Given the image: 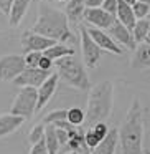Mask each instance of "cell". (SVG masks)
Returning <instances> with one entry per match:
<instances>
[{"label":"cell","mask_w":150,"mask_h":154,"mask_svg":"<svg viewBox=\"0 0 150 154\" xmlns=\"http://www.w3.org/2000/svg\"><path fill=\"white\" fill-rule=\"evenodd\" d=\"M54 43H56V40L48 38V37L40 35V33H35V32H25L22 35V48H23V53H30V51H46Z\"/></svg>","instance_id":"9"},{"label":"cell","mask_w":150,"mask_h":154,"mask_svg":"<svg viewBox=\"0 0 150 154\" xmlns=\"http://www.w3.org/2000/svg\"><path fill=\"white\" fill-rule=\"evenodd\" d=\"M68 149L73 151V152H76V154H91V149L86 144V139H84V131L78 129L73 136H69Z\"/></svg>","instance_id":"20"},{"label":"cell","mask_w":150,"mask_h":154,"mask_svg":"<svg viewBox=\"0 0 150 154\" xmlns=\"http://www.w3.org/2000/svg\"><path fill=\"white\" fill-rule=\"evenodd\" d=\"M117 146H119V129L110 128L109 134L104 137V141L93 151L94 154H116Z\"/></svg>","instance_id":"16"},{"label":"cell","mask_w":150,"mask_h":154,"mask_svg":"<svg viewBox=\"0 0 150 154\" xmlns=\"http://www.w3.org/2000/svg\"><path fill=\"white\" fill-rule=\"evenodd\" d=\"M56 2H66V0H56Z\"/></svg>","instance_id":"40"},{"label":"cell","mask_w":150,"mask_h":154,"mask_svg":"<svg viewBox=\"0 0 150 154\" xmlns=\"http://www.w3.org/2000/svg\"><path fill=\"white\" fill-rule=\"evenodd\" d=\"M45 133H46V124L38 123L37 126L30 131V134H28V141H30L31 144H37L38 141H41L45 137Z\"/></svg>","instance_id":"26"},{"label":"cell","mask_w":150,"mask_h":154,"mask_svg":"<svg viewBox=\"0 0 150 154\" xmlns=\"http://www.w3.org/2000/svg\"><path fill=\"white\" fill-rule=\"evenodd\" d=\"M38 106V88L23 86L17 93L13 103L10 106V113L17 116H23L25 119H31L37 113Z\"/></svg>","instance_id":"5"},{"label":"cell","mask_w":150,"mask_h":154,"mask_svg":"<svg viewBox=\"0 0 150 154\" xmlns=\"http://www.w3.org/2000/svg\"><path fill=\"white\" fill-rule=\"evenodd\" d=\"M114 104V83L109 80L91 86L89 96H87V108H86V119H84L81 131L93 128L94 124L107 121L112 114Z\"/></svg>","instance_id":"2"},{"label":"cell","mask_w":150,"mask_h":154,"mask_svg":"<svg viewBox=\"0 0 150 154\" xmlns=\"http://www.w3.org/2000/svg\"><path fill=\"white\" fill-rule=\"evenodd\" d=\"M91 154H94V152H91Z\"/></svg>","instance_id":"42"},{"label":"cell","mask_w":150,"mask_h":154,"mask_svg":"<svg viewBox=\"0 0 150 154\" xmlns=\"http://www.w3.org/2000/svg\"><path fill=\"white\" fill-rule=\"evenodd\" d=\"M132 8H134V14H135L137 20H140V18H147V17H149L150 5L143 4V2H137L135 5H132Z\"/></svg>","instance_id":"29"},{"label":"cell","mask_w":150,"mask_h":154,"mask_svg":"<svg viewBox=\"0 0 150 154\" xmlns=\"http://www.w3.org/2000/svg\"><path fill=\"white\" fill-rule=\"evenodd\" d=\"M149 30H150V20L149 18H140V20L135 22V27L132 30V35H134V40L139 43H143L149 35Z\"/></svg>","instance_id":"23"},{"label":"cell","mask_w":150,"mask_h":154,"mask_svg":"<svg viewBox=\"0 0 150 154\" xmlns=\"http://www.w3.org/2000/svg\"><path fill=\"white\" fill-rule=\"evenodd\" d=\"M68 17L64 12L51 7L48 2L41 0L38 4V18L31 27V32L53 38L56 42H73L74 37L69 32Z\"/></svg>","instance_id":"1"},{"label":"cell","mask_w":150,"mask_h":154,"mask_svg":"<svg viewBox=\"0 0 150 154\" xmlns=\"http://www.w3.org/2000/svg\"><path fill=\"white\" fill-rule=\"evenodd\" d=\"M45 139H46V146H48V152L50 154H58L60 152V139L56 134V126L54 124H46V133H45Z\"/></svg>","instance_id":"22"},{"label":"cell","mask_w":150,"mask_h":154,"mask_svg":"<svg viewBox=\"0 0 150 154\" xmlns=\"http://www.w3.org/2000/svg\"><path fill=\"white\" fill-rule=\"evenodd\" d=\"M143 111L137 98L132 100L119 129V146L122 154H143Z\"/></svg>","instance_id":"3"},{"label":"cell","mask_w":150,"mask_h":154,"mask_svg":"<svg viewBox=\"0 0 150 154\" xmlns=\"http://www.w3.org/2000/svg\"><path fill=\"white\" fill-rule=\"evenodd\" d=\"M25 118L23 116H17V114H0V137L8 136V134L15 133L17 129H20L22 124L25 123Z\"/></svg>","instance_id":"15"},{"label":"cell","mask_w":150,"mask_h":154,"mask_svg":"<svg viewBox=\"0 0 150 154\" xmlns=\"http://www.w3.org/2000/svg\"><path fill=\"white\" fill-rule=\"evenodd\" d=\"M147 18H149V20H150V12H149V17H147Z\"/></svg>","instance_id":"41"},{"label":"cell","mask_w":150,"mask_h":154,"mask_svg":"<svg viewBox=\"0 0 150 154\" xmlns=\"http://www.w3.org/2000/svg\"><path fill=\"white\" fill-rule=\"evenodd\" d=\"M139 2H143V4H147V5H150V0H139Z\"/></svg>","instance_id":"37"},{"label":"cell","mask_w":150,"mask_h":154,"mask_svg":"<svg viewBox=\"0 0 150 154\" xmlns=\"http://www.w3.org/2000/svg\"><path fill=\"white\" fill-rule=\"evenodd\" d=\"M63 119H68V109H54L45 116L43 123L45 124H54L56 121H63Z\"/></svg>","instance_id":"27"},{"label":"cell","mask_w":150,"mask_h":154,"mask_svg":"<svg viewBox=\"0 0 150 154\" xmlns=\"http://www.w3.org/2000/svg\"><path fill=\"white\" fill-rule=\"evenodd\" d=\"M130 66L135 70L150 68V43L143 42V43L137 45V48L134 50L132 60H130Z\"/></svg>","instance_id":"14"},{"label":"cell","mask_w":150,"mask_h":154,"mask_svg":"<svg viewBox=\"0 0 150 154\" xmlns=\"http://www.w3.org/2000/svg\"><path fill=\"white\" fill-rule=\"evenodd\" d=\"M84 139H86V144L89 146V149L94 151V149H96V147L104 141V137L101 136V134L97 133L94 128H89V129L84 131Z\"/></svg>","instance_id":"25"},{"label":"cell","mask_w":150,"mask_h":154,"mask_svg":"<svg viewBox=\"0 0 150 154\" xmlns=\"http://www.w3.org/2000/svg\"><path fill=\"white\" fill-rule=\"evenodd\" d=\"M43 53L46 55V57H50L53 61H58V60H61V58H64V57L74 55V50L69 47V45L63 43V42H56L53 47H50L46 51H43Z\"/></svg>","instance_id":"21"},{"label":"cell","mask_w":150,"mask_h":154,"mask_svg":"<svg viewBox=\"0 0 150 154\" xmlns=\"http://www.w3.org/2000/svg\"><path fill=\"white\" fill-rule=\"evenodd\" d=\"M124 2H127L129 5H135L137 2H139V0H124Z\"/></svg>","instance_id":"35"},{"label":"cell","mask_w":150,"mask_h":154,"mask_svg":"<svg viewBox=\"0 0 150 154\" xmlns=\"http://www.w3.org/2000/svg\"><path fill=\"white\" fill-rule=\"evenodd\" d=\"M13 2L15 0H0V10L4 12L5 15H10L12 7H13Z\"/></svg>","instance_id":"33"},{"label":"cell","mask_w":150,"mask_h":154,"mask_svg":"<svg viewBox=\"0 0 150 154\" xmlns=\"http://www.w3.org/2000/svg\"><path fill=\"white\" fill-rule=\"evenodd\" d=\"M53 63H54V61L51 60L50 57H46V55L43 53V57H41V60H40V65H38V68H41V70H48V71H51V68H53Z\"/></svg>","instance_id":"32"},{"label":"cell","mask_w":150,"mask_h":154,"mask_svg":"<svg viewBox=\"0 0 150 154\" xmlns=\"http://www.w3.org/2000/svg\"><path fill=\"white\" fill-rule=\"evenodd\" d=\"M84 119H86V111H83L79 106H73L68 109V121L71 124H74L76 128L83 126Z\"/></svg>","instance_id":"24"},{"label":"cell","mask_w":150,"mask_h":154,"mask_svg":"<svg viewBox=\"0 0 150 154\" xmlns=\"http://www.w3.org/2000/svg\"><path fill=\"white\" fill-rule=\"evenodd\" d=\"M41 57H43V51H30V53H25V63H27L28 68H38Z\"/></svg>","instance_id":"28"},{"label":"cell","mask_w":150,"mask_h":154,"mask_svg":"<svg viewBox=\"0 0 150 154\" xmlns=\"http://www.w3.org/2000/svg\"><path fill=\"white\" fill-rule=\"evenodd\" d=\"M27 68L25 55H4L0 57V81H13Z\"/></svg>","instance_id":"7"},{"label":"cell","mask_w":150,"mask_h":154,"mask_svg":"<svg viewBox=\"0 0 150 154\" xmlns=\"http://www.w3.org/2000/svg\"><path fill=\"white\" fill-rule=\"evenodd\" d=\"M106 0H86V7L87 8H99L104 5Z\"/></svg>","instance_id":"34"},{"label":"cell","mask_w":150,"mask_h":154,"mask_svg":"<svg viewBox=\"0 0 150 154\" xmlns=\"http://www.w3.org/2000/svg\"><path fill=\"white\" fill-rule=\"evenodd\" d=\"M107 33H109L110 37H112L114 40L120 45V47L127 48V50H132L134 51L137 48V42L134 40L132 30H129V28H127L125 25H122L119 20H116V23L107 30Z\"/></svg>","instance_id":"12"},{"label":"cell","mask_w":150,"mask_h":154,"mask_svg":"<svg viewBox=\"0 0 150 154\" xmlns=\"http://www.w3.org/2000/svg\"><path fill=\"white\" fill-rule=\"evenodd\" d=\"M145 42H147V43H150V30H149V35H147V38H145Z\"/></svg>","instance_id":"36"},{"label":"cell","mask_w":150,"mask_h":154,"mask_svg":"<svg viewBox=\"0 0 150 154\" xmlns=\"http://www.w3.org/2000/svg\"><path fill=\"white\" fill-rule=\"evenodd\" d=\"M86 28H87V32H89L91 38H93L104 51H109V53H114V55H122V47H120L106 30L93 27V25H91V27H86Z\"/></svg>","instance_id":"11"},{"label":"cell","mask_w":150,"mask_h":154,"mask_svg":"<svg viewBox=\"0 0 150 154\" xmlns=\"http://www.w3.org/2000/svg\"><path fill=\"white\" fill-rule=\"evenodd\" d=\"M102 8L106 12H109V14L112 15H117V8H119V0H106L102 5Z\"/></svg>","instance_id":"31"},{"label":"cell","mask_w":150,"mask_h":154,"mask_svg":"<svg viewBox=\"0 0 150 154\" xmlns=\"http://www.w3.org/2000/svg\"><path fill=\"white\" fill-rule=\"evenodd\" d=\"M117 17L109 12H106L102 7L99 8H86L84 12V22L93 27L102 28V30H109L114 23H116Z\"/></svg>","instance_id":"10"},{"label":"cell","mask_w":150,"mask_h":154,"mask_svg":"<svg viewBox=\"0 0 150 154\" xmlns=\"http://www.w3.org/2000/svg\"><path fill=\"white\" fill-rule=\"evenodd\" d=\"M143 154H150V149H147V151H143Z\"/></svg>","instance_id":"38"},{"label":"cell","mask_w":150,"mask_h":154,"mask_svg":"<svg viewBox=\"0 0 150 154\" xmlns=\"http://www.w3.org/2000/svg\"><path fill=\"white\" fill-rule=\"evenodd\" d=\"M31 0H15L12 12L8 15V22H10V27H18L23 20V17L27 15L28 8H30Z\"/></svg>","instance_id":"19"},{"label":"cell","mask_w":150,"mask_h":154,"mask_svg":"<svg viewBox=\"0 0 150 154\" xmlns=\"http://www.w3.org/2000/svg\"><path fill=\"white\" fill-rule=\"evenodd\" d=\"M30 154H50V152H48V146H46V139L43 137V139L38 141L37 144H33V146H31Z\"/></svg>","instance_id":"30"},{"label":"cell","mask_w":150,"mask_h":154,"mask_svg":"<svg viewBox=\"0 0 150 154\" xmlns=\"http://www.w3.org/2000/svg\"><path fill=\"white\" fill-rule=\"evenodd\" d=\"M79 35H81V57L86 65V68H96L102 58V48L91 38L89 32L86 27H79Z\"/></svg>","instance_id":"6"},{"label":"cell","mask_w":150,"mask_h":154,"mask_svg":"<svg viewBox=\"0 0 150 154\" xmlns=\"http://www.w3.org/2000/svg\"><path fill=\"white\" fill-rule=\"evenodd\" d=\"M56 68H58L60 80H63L68 86L76 88V90H81V91L91 90V81H89V76H87V71H86V65L76 55L64 57L61 60H58Z\"/></svg>","instance_id":"4"},{"label":"cell","mask_w":150,"mask_h":154,"mask_svg":"<svg viewBox=\"0 0 150 154\" xmlns=\"http://www.w3.org/2000/svg\"><path fill=\"white\" fill-rule=\"evenodd\" d=\"M116 17H117V20H119L122 25H125L129 30H134L137 17H135V14H134L132 5H129L127 2H124V0H119V8H117Z\"/></svg>","instance_id":"18"},{"label":"cell","mask_w":150,"mask_h":154,"mask_svg":"<svg viewBox=\"0 0 150 154\" xmlns=\"http://www.w3.org/2000/svg\"><path fill=\"white\" fill-rule=\"evenodd\" d=\"M66 154H76V152H73V151H69V152H66Z\"/></svg>","instance_id":"39"},{"label":"cell","mask_w":150,"mask_h":154,"mask_svg":"<svg viewBox=\"0 0 150 154\" xmlns=\"http://www.w3.org/2000/svg\"><path fill=\"white\" fill-rule=\"evenodd\" d=\"M51 76V71L48 70H41V68H25L23 73L18 75L13 80V83L17 86L23 88V86H33V88H40L48 78Z\"/></svg>","instance_id":"8"},{"label":"cell","mask_w":150,"mask_h":154,"mask_svg":"<svg viewBox=\"0 0 150 154\" xmlns=\"http://www.w3.org/2000/svg\"><path fill=\"white\" fill-rule=\"evenodd\" d=\"M58 81H60V76L58 73H51V76L38 88V106H37V111H41L46 103L53 98V94L56 93V88H58Z\"/></svg>","instance_id":"13"},{"label":"cell","mask_w":150,"mask_h":154,"mask_svg":"<svg viewBox=\"0 0 150 154\" xmlns=\"http://www.w3.org/2000/svg\"><path fill=\"white\" fill-rule=\"evenodd\" d=\"M86 0H68L66 7H64V14H66L68 20L73 23H79L84 20V12H86Z\"/></svg>","instance_id":"17"}]
</instances>
